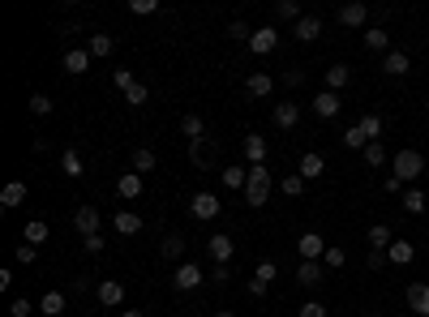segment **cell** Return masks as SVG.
Segmentation results:
<instances>
[{"label":"cell","instance_id":"cell-48","mask_svg":"<svg viewBox=\"0 0 429 317\" xmlns=\"http://www.w3.org/2000/svg\"><path fill=\"white\" fill-rule=\"evenodd\" d=\"M112 82H116V90H129V86H133L138 78H133L129 69H116V73H112Z\"/></svg>","mask_w":429,"mask_h":317},{"label":"cell","instance_id":"cell-11","mask_svg":"<svg viewBox=\"0 0 429 317\" xmlns=\"http://www.w3.org/2000/svg\"><path fill=\"white\" fill-rule=\"evenodd\" d=\"M90 52H86V47H73V52H65V73H73V78H82V73L90 69Z\"/></svg>","mask_w":429,"mask_h":317},{"label":"cell","instance_id":"cell-21","mask_svg":"<svg viewBox=\"0 0 429 317\" xmlns=\"http://www.w3.org/2000/svg\"><path fill=\"white\" fill-rule=\"evenodd\" d=\"M322 279H326V275H322L318 262H300V266H296V283H300V287H318Z\"/></svg>","mask_w":429,"mask_h":317},{"label":"cell","instance_id":"cell-39","mask_svg":"<svg viewBox=\"0 0 429 317\" xmlns=\"http://www.w3.org/2000/svg\"><path fill=\"white\" fill-rule=\"evenodd\" d=\"M275 17H284V22H300L305 13H300L296 0H275Z\"/></svg>","mask_w":429,"mask_h":317},{"label":"cell","instance_id":"cell-24","mask_svg":"<svg viewBox=\"0 0 429 317\" xmlns=\"http://www.w3.org/2000/svg\"><path fill=\"white\" fill-rule=\"evenodd\" d=\"M26 202V180H13V185H5V193H0V206L5 210H13V206H22Z\"/></svg>","mask_w":429,"mask_h":317},{"label":"cell","instance_id":"cell-55","mask_svg":"<svg viewBox=\"0 0 429 317\" xmlns=\"http://www.w3.org/2000/svg\"><path fill=\"white\" fill-rule=\"evenodd\" d=\"M120 317H146V313H142V309H124Z\"/></svg>","mask_w":429,"mask_h":317},{"label":"cell","instance_id":"cell-23","mask_svg":"<svg viewBox=\"0 0 429 317\" xmlns=\"http://www.w3.org/2000/svg\"><path fill=\"white\" fill-rule=\"evenodd\" d=\"M300 120V103H275V125L280 129H296Z\"/></svg>","mask_w":429,"mask_h":317},{"label":"cell","instance_id":"cell-57","mask_svg":"<svg viewBox=\"0 0 429 317\" xmlns=\"http://www.w3.org/2000/svg\"><path fill=\"white\" fill-rule=\"evenodd\" d=\"M425 112H429V99H425Z\"/></svg>","mask_w":429,"mask_h":317},{"label":"cell","instance_id":"cell-6","mask_svg":"<svg viewBox=\"0 0 429 317\" xmlns=\"http://www.w3.org/2000/svg\"><path fill=\"white\" fill-rule=\"evenodd\" d=\"M275 43H280V31H275V26H262V31H254V39H249V52H254V56H270Z\"/></svg>","mask_w":429,"mask_h":317},{"label":"cell","instance_id":"cell-26","mask_svg":"<svg viewBox=\"0 0 429 317\" xmlns=\"http://www.w3.org/2000/svg\"><path fill=\"white\" fill-rule=\"evenodd\" d=\"M112 223H116V232H120V236H138V232H142V219H138L133 210H116Z\"/></svg>","mask_w":429,"mask_h":317},{"label":"cell","instance_id":"cell-13","mask_svg":"<svg viewBox=\"0 0 429 317\" xmlns=\"http://www.w3.org/2000/svg\"><path fill=\"white\" fill-rule=\"evenodd\" d=\"M408 309L416 317H429V283H412L408 287Z\"/></svg>","mask_w":429,"mask_h":317},{"label":"cell","instance_id":"cell-20","mask_svg":"<svg viewBox=\"0 0 429 317\" xmlns=\"http://www.w3.org/2000/svg\"><path fill=\"white\" fill-rule=\"evenodd\" d=\"M116 193H120L124 202H133V198H142V176H138V172H124V176L116 180Z\"/></svg>","mask_w":429,"mask_h":317},{"label":"cell","instance_id":"cell-58","mask_svg":"<svg viewBox=\"0 0 429 317\" xmlns=\"http://www.w3.org/2000/svg\"><path fill=\"white\" fill-rule=\"evenodd\" d=\"M104 317H112V313H104Z\"/></svg>","mask_w":429,"mask_h":317},{"label":"cell","instance_id":"cell-10","mask_svg":"<svg viewBox=\"0 0 429 317\" xmlns=\"http://www.w3.org/2000/svg\"><path fill=\"white\" fill-rule=\"evenodd\" d=\"M339 108H343V103H339V94H335V90H322V94H314V112H318L322 120L339 116Z\"/></svg>","mask_w":429,"mask_h":317},{"label":"cell","instance_id":"cell-49","mask_svg":"<svg viewBox=\"0 0 429 317\" xmlns=\"http://www.w3.org/2000/svg\"><path fill=\"white\" fill-rule=\"evenodd\" d=\"M300 317H326V305L322 300H305L300 305Z\"/></svg>","mask_w":429,"mask_h":317},{"label":"cell","instance_id":"cell-44","mask_svg":"<svg viewBox=\"0 0 429 317\" xmlns=\"http://www.w3.org/2000/svg\"><path fill=\"white\" fill-rule=\"evenodd\" d=\"M129 13L150 17V13H159V0H129Z\"/></svg>","mask_w":429,"mask_h":317},{"label":"cell","instance_id":"cell-28","mask_svg":"<svg viewBox=\"0 0 429 317\" xmlns=\"http://www.w3.org/2000/svg\"><path fill=\"white\" fill-rule=\"evenodd\" d=\"M339 22H343V26H365V22H369V5H343Z\"/></svg>","mask_w":429,"mask_h":317},{"label":"cell","instance_id":"cell-53","mask_svg":"<svg viewBox=\"0 0 429 317\" xmlns=\"http://www.w3.org/2000/svg\"><path fill=\"white\" fill-rule=\"evenodd\" d=\"M300 82H305V69H288L284 73V86H300Z\"/></svg>","mask_w":429,"mask_h":317},{"label":"cell","instance_id":"cell-12","mask_svg":"<svg viewBox=\"0 0 429 317\" xmlns=\"http://www.w3.org/2000/svg\"><path fill=\"white\" fill-rule=\"evenodd\" d=\"M292 35H296L300 43H314V39L322 35V17H314V13H305V17H300V22H296V26H292Z\"/></svg>","mask_w":429,"mask_h":317},{"label":"cell","instance_id":"cell-9","mask_svg":"<svg viewBox=\"0 0 429 317\" xmlns=\"http://www.w3.org/2000/svg\"><path fill=\"white\" fill-rule=\"evenodd\" d=\"M275 275H280V271H275V262H262L258 271H254V279H249V296H262V291L275 283Z\"/></svg>","mask_w":429,"mask_h":317},{"label":"cell","instance_id":"cell-47","mask_svg":"<svg viewBox=\"0 0 429 317\" xmlns=\"http://www.w3.org/2000/svg\"><path fill=\"white\" fill-rule=\"evenodd\" d=\"M228 35H232L236 43H249V39H254V31H249L245 22H232V26H228Z\"/></svg>","mask_w":429,"mask_h":317},{"label":"cell","instance_id":"cell-41","mask_svg":"<svg viewBox=\"0 0 429 317\" xmlns=\"http://www.w3.org/2000/svg\"><path fill=\"white\" fill-rule=\"evenodd\" d=\"M343 146H348V151H365V146H369V137L361 133V125H352V129L343 133Z\"/></svg>","mask_w":429,"mask_h":317},{"label":"cell","instance_id":"cell-36","mask_svg":"<svg viewBox=\"0 0 429 317\" xmlns=\"http://www.w3.org/2000/svg\"><path fill=\"white\" fill-rule=\"evenodd\" d=\"M39 313H47V317H60V313H65V296H60V291H47V296L39 300Z\"/></svg>","mask_w":429,"mask_h":317},{"label":"cell","instance_id":"cell-2","mask_svg":"<svg viewBox=\"0 0 429 317\" xmlns=\"http://www.w3.org/2000/svg\"><path fill=\"white\" fill-rule=\"evenodd\" d=\"M391 167H395L399 180H416V176L425 172V155H421V151H399V155L391 159Z\"/></svg>","mask_w":429,"mask_h":317},{"label":"cell","instance_id":"cell-1","mask_svg":"<svg viewBox=\"0 0 429 317\" xmlns=\"http://www.w3.org/2000/svg\"><path fill=\"white\" fill-rule=\"evenodd\" d=\"M266 198H270V172H266V163H258V167H249L245 202H249V206H266Z\"/></svg>","mask_w":429,"mask_h":317},{"label":"cell","instance_id":"cell-54","mask_svg":"<svg viewBox=\"0 0 429 317\" xmlns=\"http://www.w3.org/2000/svg\"><path fill=\"white\" fill-rule=\"evenodd\" d=\"M382 189H387V193H399V189H403V180H399V176H387V185H382Z\"/></svg>","mask_w":429,"mask_h":317},{"label":"cell","instance_id":"cell-4","mask_svg":"<svg viewBox=\"0 0 429 317\" xmlns=\"http://www.w3.org/2000/svg\"><path fill=\"white\" fill-rule=\"evenodd\" d=\"M95 300L104 305V309H120V305H124V287H120L116 279H104V283L95 287Z\"/></svg>","mask_w":429,"mask_h":317},{"label":"cell","instance_id":"cell-35","mask_svg":"<svg viewBox=\"0 0 429 317\" xmlns=\"http://www.w3.org/2000/svg\"><path fill=\"white\" fill-rule=\"evenodd\" d=\"M365 47H369V52H391V35L387 31H365Z\"/></svg>","mask_w":429,"mask_h":317},{"label":"cell","instance_id":"cell-16","mask_svg":"<svg viewBox=\"0 0 429 317\" xmlns=\"http://www.w3.org/2000/svg\"><path fill=\"white\" fill-rule=\"evenodd\" d=\"M245 90L254 94V99H266V94L275 90V78H270V73H249V78H245Z\"/></svg>","mask_w":429,"mask_h":317},{"label":"cell","instance_id":"cell-50","mask_svg":"<svg viewBox=\"0 0 429 317\" xmlns=\"http://www.w3.org/2000/svg\"><path fill=\"white\" fill-rule=\"evenodd\" d=\"M13 257H17L22 266H31V262L39 257V249H35V245H17V253H13Z\"/></svg>","mask_w":429,"mask_h":317},{"label":"cell","instance_id":"cell-42","mask_svg":"<svg viewBox=\"0 0 429 317\" xmlns=\"http://www.w3.org/2000/svg\"><path fill=\"white\" fill-rule=\"evenodd\" d=\"M146 99H150V90H146V86H142V82H133V86H129V90H124V103H129V108H142V103H146Z\"/></svg>","mask_w":429,"mask_h":317},{"label":"cell","instance_id":"cell-51","mask_svg":"<svg viewBox=\"0 0 429 317\" xmlns=\"http://www.w3.org/2000/svg\"><path fill=\"white\" fill-rule=\"evenodd\" d=\"M31 309H35L31 300H13V305H9V317H31Z\"/></svg>","mask_w":429,"mask_h":317},{"label":"cell","instance_id":"cell-7","mask_svg":"<svg viewBox=\"0 0 429 317\" xmlns=\"http://www.w3.org/2000/svg\"><path fill=\"white\" fill-rule=\"evenodd\" d=\"M326 249H331V245H326L318 232H305V236H300V262H318V257H326Z\"/></svg>","mask_w":429,"mask_h":317},{"label":"cell","instance_id":"cell-27","mask_svg":"<svg viewBox=\"0 0 429 317\" xmlns=\"http://www.w3.org/2000/svg\"><path fill=\"white\" fill-rule=\"evenodd\" d=\"M348 82H352V69H348V65H331V69H326V90L339 94Z\"/></svg>","mask_w":429,"mask_h":317},{"label":"cell","instance_id":"cell-33","mask_svg":"<svg viewBox=\"0 0 429 317\" xmlns=\"http://www.w3.org/2000/svg\"><path fill=\"white\" fill-rule=\"evenodd\" d=\"M22 240H26V245H43V240H47V223H43V219H31V223H26V232H22Z\"/></svg>","mask_w":429,"mask_h":317},{"label":"cell","instance_id":"cell-45","mask_svg":"<svg viewBox=\"0 0 429 317\" xmlns=\"http://www.w3.org/2000/svg\"><path fill=\"white\" fill-rule=\"evenodd\" d=\"M322 262H326V266H331V271H339V266L348 262V253H343L339 245H331V249H326V257H322Z\"/></svg>","mask_w":429,"mask_h":317},{"label":"cell","instance_id":"cell-25","mask_svg":"<svg viewBox=\"0 0 429 317\" xmlns=\"http://www.w3.org/2000/svg\"><path fill=\"white\" fill-rule=\"evenodd\" d=\"M86 52H90L95 60H104V56H112V52H116V39H112V35H90Z\"/></svg>","mask_w":429,"mask_h":317},{"label":"cell","instance_id":"cell-38","mask_svg":"<svg viewBox=\"0 0 429 317\" xmlns=\"http://www.w3.org/2000/svg\"><path fill=\"white\" fill-rule=\"evenodd\" d=\"M361 155H365V167H382V163H387V146H382V142H369Z\"/></svg>","mask_w":429,"mask_h":317},{"label":"cell","instance_id":"cell-52","mask_svg":"<svg viewBox=\"0 0 429 317\" xmlns=\"http://www.w3.org/2000/svg\"><path fill=\"white\" fill-rule=\"evenodd\" d=\"M82 249H86V253H104V236H86Z\"/></svg>","mask_w":429,"mask_h":317},{"label":"cell","instance_id":"cell-40","mask_svg":"<svg viewBox=\"0 0 429 317\" xmlns=\"http://www.w3.org/2000/svg\"><path fill=\"white\" fill-rule=\"evenodd\" d=\"M181 253H185V236H181V232H172V236L163 240V257H168V262H176Z\"/></svg>","mask_w":429,"mask_h":317},{"label":"cell","instance_id":"cell-32","mask_svg":"<svg viewBox=\"0 0 429 317\" xmlns=\"http://www.w3.org/2000/svg\"><path fill=\"white\" fill-rule=\"evenodd\" d=\"M403 210H408V214H425V210H429V198H425L421 189H408V193H403Z\"/></svg>","mask_w":429,"mask_h":317},{"label":"cell","instance_id":"cell-3","mask_svg":"<svg viewBox=\"0 0 429 317\" xmlns=\"http://www.w3.org/2000/svg\"><path fill=\"white\" fill-rule=\"evenodd\" d=\"M202 279H207V275H202L197 262H181V266H176V275H172V287L176 291H193V287H202Z\"/></svg>","mask_w":429,"mask_h":317},{"label":"cell","instance_id":"cell-46","mask_svg":"<svg viewBox=\"0 0 429 317\" xmlns=\"http://www.w3.org/2000/svg\"><path fill=\"white\" fill-rule=\"evenodd\" d=\"M31 112H35V116H47V112H52V99H47V94H31Z\"/></svg>","mask_w":429,"mask_h":317},{"label":"cell","instance_id":"cell-22","mask_svg":"<svg viewBox=\"0 0 429 317\" xmlns=\"http://www.w3.org/2000/svg\"><path fill=\"white\" fill-rule=\"evenodd\" d=\"M326 172V159L318 155V151H309V155H300V176H305V180H318Z\"/></svg>","mask_w":429,"mask_h":317},{"label":"cell","instance_id":"cell-29","mask_svg":"<svg viewBox=\"0 0 429 317\" xmlns=\"http://www.w3.org/2000/svg\"><path fill=\"white\" fill-rule=\"evenodd\" d=\"M60 167H65V176H73V180H78V176H86V163H82V155L73 151V146H69V151L60 155Z\"/></svg>","mask_w":429,"mask_h":317},{"label":"cell","instance_id":"cell-34","mask_svg":"<svg viewBox=\"0 0 429 317\" xmlns=\"http://www.w3.org/2000/svg\"><path fill=\"white\" fill-rule=\"evenodd\" d=\"M357 125H361V133H365L369 142H378V137H382V116H373V112H365V116L357 120Z\"/></svg>","mask_w":429,"mask_h":317},{"label":"cell","instance_id":"cell-37","mask_svg":"<svg viewBox=\"0 0 429 317\" xmlns=\"http://www.w3.org/2000/svg\"><path fill=\"white\" fill-rule=\"evenodd\" d=\"M133 172H138V176H142V172H155V151L138 146V151H133Z\"/></svg>","mask_w":429,"mask_h":317},{"label":"cell","instance_id":"cell-17","mask_svg":"<svg viewBox=\"0 0 429 317\" xmlns=\"http://www.w3.org/2000/svg\"><path fill=\"white\" fill-rule=\"evenodd\" d=\"M245 159H249V167L266 163V137H262V133H249V137H245Z\"/></svg>","mask_w":429,"mask_h":317},{"label":"cell","instance_id":"cell-14","mask_svg":"<svg viewBox=\"0 0 429 317\" xmlns=\"http://www.w3.org/2000/svg\"><path fill=\"white\" fill-rule=\"evenodd\" d=\"M189 210H193V219H215L219 214V198L215 193H197V198L189 202Z\"/></svg>","mask_w":429,"mask_h":317},{"label":"cell","instance_id":"cell-18","mask_svg":"<svg viewBox=\"0 0 429 317\" xmlns=\"http://www.w3.org/2000/svg\"><path fill=\"white\" fill-rule=\"evenodd\" d=\"M408 69H412L408 52H387V56H382V73H391V78H403Z\"/></svg>","mask_w":429,"mask_h":317},{"label":"cell","instance_id":"cell-15","mask_svg":"<svg viewBox=\"0 0 429 317\" xmlns=\"http://www.w3.org/2000/svg\"><path fill=\"white\" fill-rule=\"evenodd\" d=\"M387 262H395V266H412V262H416V245H412V240H395V245L387 249Z\"/></svg>","mask_w":429,"mask_h":317},{"label":"cell","instance_id":"cell-31","mask_svg":"<svg viewBox=\"0 0 429 317\" xmlns=\"http://www.w3.org/2000/svg\"><path fill=\"white\" fill-rule=\"evenodd\" d=\"M181 133L189 137V146H193V142H202V133H207V125H202V116H193V112H189V116H181Z\"/></svg>","mask_w":429,"mask_h":317},{"label":"cell","instance_id":"cell-19","mask_svg":"<svg viewBox=\"0 0 429 317\" xmlns=\"http://www.w3.org/2000/svg\"><path fill=\"white\" fill-rule=\"evenodd\" d=\"M391 245H395L391 228H387V223H373V228H369V249H373V253H387Z\"/></svg>","mask_w":429,"mask_h":317},{"label":"cell","instance_id":"cell-5","mask_svg":"<svg viewBox=\"0 0 429 317\" xmlns=\"http://www.w3.org/2000/svg\"><path fill=\"white\" fill-rule=\"evenodd\" d=\"M73 228L82 232V240L99 236V206H78V210H73Z\"/></svg>","mask_w":429,"mask_h":317},{"label":"cell","instance_id":"cell-56","mask_svg":"<svg viewBox=\"0 0 429 317\" xmlns=\"http://www.w3.org/2000/svg\"><path fill=\"white\" fill-rule=\"evenodd\" d=\"M215 317H236V313H232V309H219V313H215Z\"/></svg>","mask_w":429,"mask_h":317},{"label":"cell","instance_id":"cell-8","mask_svg":"<svg viewBox=\"0 0 429 317\" xmlns=\"http://www.w3.org/2000/svg\"><path fill=\"white\" fill-rule=\"evenodd\" d=\"M207 253L215 257V266H228L232 253H236V249H232V236H211V240H207Z\"/></svg>","mask_w":429,"mask_h":317},{"label":"cell","instance_id":"cell-43","mask_svg":"<svg viewBox=\"0 0 429 317\" xmlns=\"http://www.w3.org/2000/svg\"><path fill=\"white\" fill-rule=\"evenodd\" d=\"M305 176H300V172H292V176H284V193H288V198H300V193H305Z\"/></svg>","mask_w":429,"mask_h":317},{"label":"cell","instance_id":"cell-30","mask_svg":"<svg viewBox=\"0 0 429 317\" xmlns=\"http://www.w3.org/2000/svg\"><path fill=\"white\" fill-rule=\"evenodd\" d=\"M219 180H223V189H245L249 185V167H223Z\"/></svg>","mask_w":429,"mask_h":317}]
</instances>
